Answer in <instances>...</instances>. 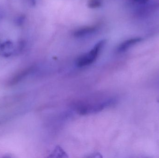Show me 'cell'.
<instances>
[{"label": "cell", "mask_w": 159, "mask_h": 158, "mask_svg": "<svg viewBox=\"0 0 159 158\" xmlns=\"http://www.w3.org/2000/svg\"><path fill=\"white\" fill-rule=\"evenodd\" d=\"M141 41L142 39L141 38H131L126 40L119 45L117 52L118 53H124Z\"/></svg>", "instance_id": "obj_2"}, {"label": "cell", "mask_w": 159, "mask_h": 158, "mask_svg": "<svg viewBox=\"0 0 159 158\" xmlns=\"http://www.w3.org/2000/svg\"><path fill=\"white\" fill-rule=\"evenodd\" d=\"M31 68L23 70V71H21V72H19L18 74H17L13 79L10 82V85H12V84H15L16 83H17L19 81L21 80L24 77H26L29 73L31 72Z\"/></svg>", "instance_id": "obj_4"}, {"label": "cell", "mask_w": 159, "mask_h": 158, "mask_svg": "<svg viewBox=\"0 0 159 158\" xmlns=\"http://www.w3.org/2000/svg\"><path fill=\"white\" fill-rule=\"evenodd\" d=\"M101 0H89L88 2V7L91 8H96L100 7L102 6Z\"/></svg>", "instance_id": "obj_5"}, {"label": "cell", "mask_w": 159, "mask_h": 158, "mask_svg": "<svg viewBox=\"0 0 159 158\" xmlns=\"http://www.w3.org/2000/svg\"><path fill=\"white\" fill-rule=\"evenodd\" d=\"M25 19V16L21 15L16 19L15 20L16 24L18 26H20L23 24Z\"/></svg>", "instance_id": "obj_7"}, {"label": "cell", "mask_w": 159, "mask_h": 158, "mask_svg": "<svg viewBox=\"0 0 159 158\" xmlns=\"http://www.w3.org/2000/svg\"><path fill=\"white\" fill-rule=\"evenodd\" d=\"M57 155L59 156L60 157H65V152L63 151V150L60 147H57V148L55 149V150L53 151V153H52L51 155L53 156L52 157H55Z\"/></svg>", "instance_id": "obj_6"}, {"label": "cell", "mask_w": 159, "mask_h": 158, "mask_svg": "<svg viewBox=\"0 0 159 158\" xmlns=\"http://www.w3.org/2000/svg\"><path fill=\"white\" fill-rule=\"evenodd\" d=\"M106 42V41L105 40L99 41L89 52L80 57L76 63L77 66L82 67L89 66L93 63L97 59Z\"/></svg>", "instance_id": "obj_1"}, {"label": "cell", "mask_w": 159, "mask_h": 158, "mask_svg": "<svg viewBox=\"0 0 159 158\" xmlns=\"http://www.w3.org/2000/svg\"><path fill=\"white\" fill-rule=\"evenodd\" d=\"M97 27L95 26H89L80 28L75 31L74 33L75 37L81 38L85 37L88 35L92 34L97 30Z\"/></svg>", "instance_id": "obj_3"}]
</instances>
